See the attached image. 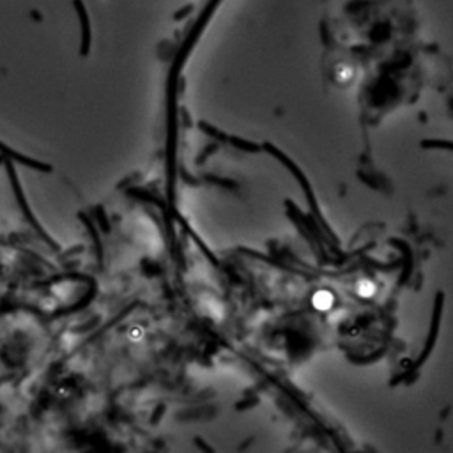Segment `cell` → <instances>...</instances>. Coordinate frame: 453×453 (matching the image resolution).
Returning a JSON list of instances; mask_svg holds the SVG:
<instances>
[{
  "mask_svg": "<svg viewBox=\"0 0 453 453\" xmlns=\"http://www.w3.org/2000/svg\"><path fill=\"white\" fill-rule=\"evenodd\" d=\"M73 5L76 9L80 20V27H82V53H87L89 51V45H91V22H89V13L87 7L82 0H73Z\"/></svg>",
  "mask_w": 453,
  "mask_h": 453,
  "instance_id": "1",
  "label": "cell"
},
{
  "mask_svg": "<svg viewBox=\"0 0 453 453\" xmlns=\"http://www.w3.org/2000/svg\"><path fill=\"white\" fill-rule=\"evenodd\" d=\"M143 337V328L142 326H133V328L130 329V340H133V342H138V340H142Z\"/></svg>",
  "mask_w": 453,
  "mask_h": 453,
  "instance_id": "4",
  "label": "cell"
},
{
  "mask_svg": "<svg viewBox=\"0 0 453 453\" xmlns=\"http://www.w3.org/2000/svg\"><path fill=\"white\" fill-rule=\"evenodd\" d=\"M191 11H193V5H191V4L184 5L182 9H179L176 14H174V20H182V18H186L188 14H191Z\"/></svg>",
  "mask_w": 453,
  "mask_h": 453,
  "instance_id": "5",
  "label": "cell"
},
{
  "mask_svg": "<svg viewBox=\"0 0 453 453\" xmlns=\"http://www.w3.org/2000/svg\"><path fill=\"white\" fill-rule=\"evenodd\" d=\"M333 303H335L333 294L329 291H324V289L322 291H317L314 294V297H312V305L319 312H328L333 306Z\"/></svg>",
  "mask_w": 453,
  "mask_h": 453,
  "instance_id": "2",
  "label": "cell"
},
{
  "mask_svg": "<svg viewBox=\"0 0 453 453\" xmlns=\"http://www.w3.org/2000/svg\"><path fill=\"white\" fill-rule=\"evenodd\" d=\"M358 294L361 297H372L375 294V283L370 282V280H363L358 285Z\"/></svg>",
  "mask_w": 453,
  "mask_h": 453,
  "instance_id": "3",
  "label": "cell"
}]
</instances>
